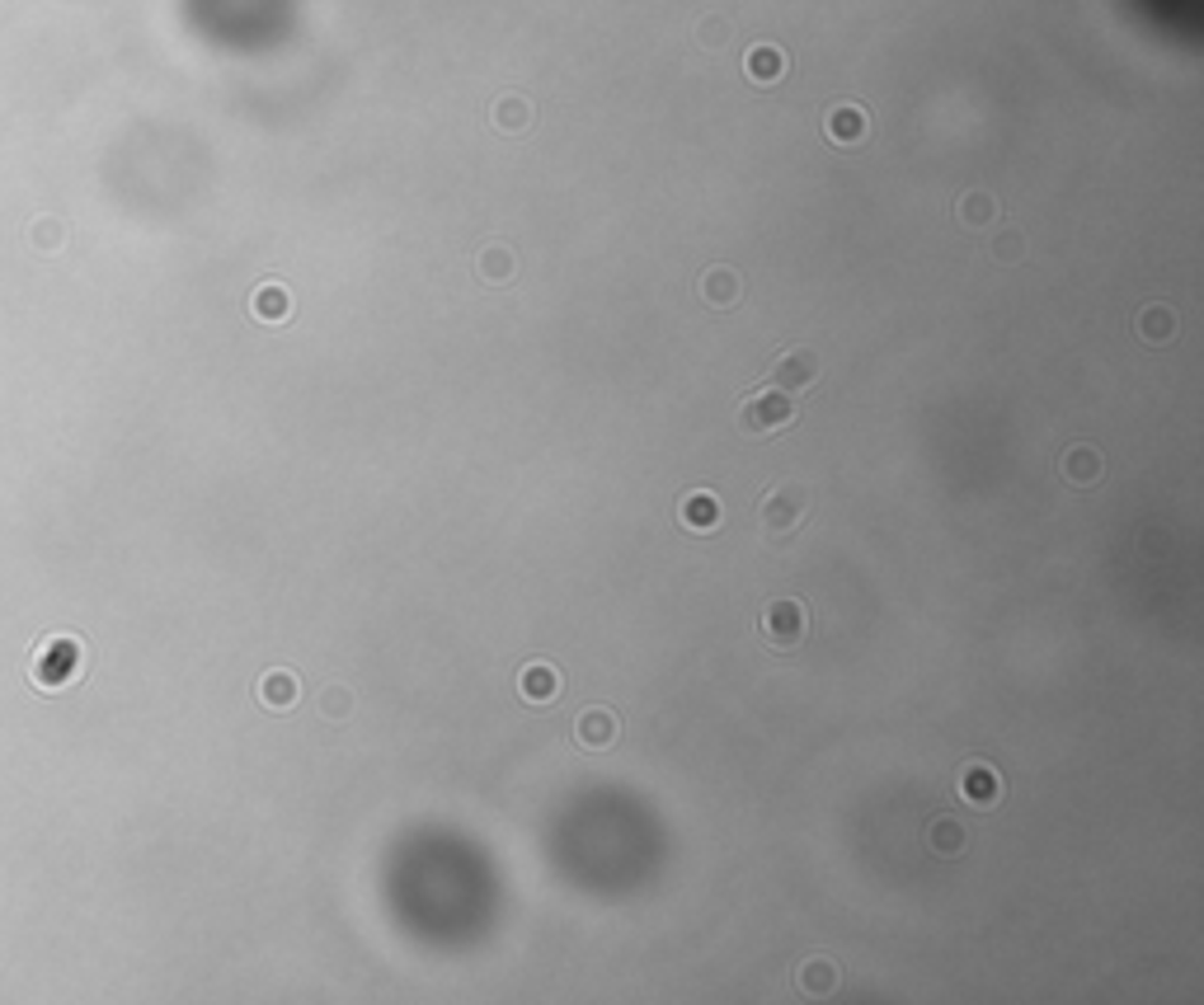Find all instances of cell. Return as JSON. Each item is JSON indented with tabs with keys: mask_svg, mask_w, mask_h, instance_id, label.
<instances>
[{
	"mask_svg": "<svg viewBox=\"0 0 1204 1005\" xmlns=\"http://www.w3.org/2000/svg\"><path fill=\"white\" fill-rule=\"evenodd\" d=\"M805 517H809V484H800V479H781V484H772L768 494H762L758 526L772 545L796 541Z\"/></svg>",
	"mask_w": 1204,
	"mask_h": 1005,
	"instance_id": "6da1fadb",
	"label": "cell"
},
{
	"mask_svg": "<svg viewBox=\"0 0 1204 1005\" xmlns=\"http://www.w3.org/2000/svg\"><path fill=\"white\" fill-rule=\"evenodd\" d=\"M80 667H86L80 639L62 635V639H43L39 644V653H33V663H29V676L39 681V691H67V686L80 676Z\"/></svg>",
	"mask_w": 1204,
	"mask_h": 1005,
	"instance_id": "7a4b0ae2",
	"label": "cell"
},
{
	"mask_svg": "<svg viewBox=\"0 0 1204 1005\" xmlns=\"http://www.w3.org/2000/svg\"><path fill=\"white\" fill-rule=\"evenodd\" d=\"M800 409H796V394L786 390H758L749 394V400L739 404V432H749V437H772V432L781 428H796Z\"/></svg>",
	"mask_w": 1204,
	"mask_h": 1005,
	"instance_id": "3957f363",
	"label": "cell"
},
{
	"mask_svg": "<svg viewBox=\"0 0 1204 1005\" xmlns=\"http://www.w3.org/2000/svg\"><path fill=\"white\" fill-rule=\"evenodd\" d=\"M758 635H762V644H768L772 653H796V648L805 644V635H809V611L800 606L796 597L768 601L762 616H758Z\"/></svg>",
	"mask_w": 1204,
	"mask_h": 1005,
	"instance_id": "277c9868",
	"label": "cell"
},
{
	"mask_svg": "<svg viewBox=\"0 0 1204 1005\" xmlns=\"http://www.w3.org/2000/svg\"><path fill=\"white\" fill-rule=\"evenodd\" d=\"M819 372H824V362H819L815 348H786V353H777V362L768 366V385H777V390H786V394H805L819 385Z\"/></svg>",
	"mask_w": 1204,
	"mask_h": 1005,
	"instance_id": "5b68a950",
	"label": "cell"
},
{
	"mask_svg": "<svg viewBox=\"0 0 1204 1005\" xmlns=\"http://www.w3.org/2000/svg\"><path fill=\"white\" fill-rule=\"evenodd\" d=\"M824 131L833 146H861V141L871 137V113H866L861 103H837V109H828Z\"/></svg>",
	"mask_w": 1204,
	"mask_h": 1005,
	"instance_id": "8992f818",
	"label": "cell"
},
{
	"mask_svg": "<svg viewBox=\"0 0 1204 1005\" xmlns=\"http://www.w3.org/2000/svg\"><path fill=\"white\" fill-rule=\"evenodd\" d=\"M617 733H621L617 714L603 710V704H588V710L574 719V742H579L584 751H603V747H612V742H617Z\"/></svg>",
	"mask_w": 1204,
	"mask_h": 1005,
	"instance_id": "52a82bcc",
	"label": "cell"
},
{
	"mask_svg": "<svg viewBox=\"0 0 1204 1005\" xmlns=\"http://www.w3.org/2000/svg\"><path fill=\"white\" fill-rule=\"evenodd\" d=\"M960 798H965L969 808H997V798H1002V785H997V770L984 766V761H969L965 770H960Z\"/></svg>",
	"mask_w": 1204,
	"mask_h": 1005,
	"instance_id": "ba28073f",
	"label": "cell"
},
{
	"mask_svg": "<svg viewBox=\"0 0 1204 1005\" xmlns=\"http://www.w3.org/2000/svg\"><path fill=\"white\" fill-rule=\"evenodd\" d=\"M490 122H494V131H503V137H522V131H532V122H537V109H532L527 94H499V99L490 103Z\"/></svg>",
	"mask_w": 1204,
	"mask_h": 1005,
	"instance_id": "9c48e42d",
	"label": "cell"
},
{
	"mask_svg": "<svg viewBox=\"0 0 1204 1005\" xmlns=\"http://www.w3.org/2000/svg\"><path fill=\"white\" fill-rule=\"evenodd\" d=\"M739 296H743V282H739V272H734V268L715 263V268L702 272V301H706V306L734 310V306H739Z\"/></svg>",
	"mask_w": 1204,
	"mask_h": 1005,
	"instance_id": "30bf717a",
	"label": "cell"
},
{
	"mask_svg": "<svg viewBox=\"0 0 1204 1005\" xmlns=\"http://www.w3.org/2000/svg\"><path fill=\"white\" fill-rule=\"evenodd\" d=\"M518 695L527 704H550L560 695V672L550 663H527L518 672Z\"/></svg>",
	"mask_w": 1204,
	"mask_h": 1005,
	"instance_id": "8fae6325",
	"label": "cell"
},
{
	"mask_svg": "<svg viewBox=\"0 0 1204 1005\" xmlns=\"http://www.w3.org/2000/svg\"><path fill=\"white\" fill-rule=\"evenodd\" d=\"M1101 451L1096 447H1068L1063 451V460H1059V475L1068 479L1072 488H1091L1101 479Z\"/></svg>",
	"mask_w": 1204,
	"mask_h": 1005,
	"instance_id": "7c38bea8",
	"label": "cell"
},
{
	"mask_svg": "<svg viewBox=\"0 0 1204 1005\" xmlns=\"http://www.w3.org/2000/svg\"><path fill=\"white\" fill-rule=\"evenodd\" d=\"M259 700H264L268 710H292V704L302 700V681H297L287 667H274V672L259 676Z\"/></svg>",
	"mask_w": 1204,
	"mask_h": 1005,
	"instance_id": "4fadbf2b",
	"label": "cell"
},
{
	"mask_svg": "<svg viewBox=\"0 0 1204 1005\" xmlns=\"http://www.w3.org/2000/svg\"><path fill=\"white\" fill-rule=\"evenodd\" d=\"M678 522H683L687 531H711V526H721V498L706 494V488L687 494L683 507H678Z\"/></svg>",
	"mask_w": 1204,
	"mask_h": 1005,
	"instance_id": "5bb4252c",
	"label": "cell"
},
{
	"mask_svg": "<svg viewBox=\"0 0 1204 1005\" xmlns=\"http://www.w3.org/2000/svg\"><path fill=\"white\" fill-rule=\"evenodd\" d=\"M743 71H749L753 85H777L781 75H786V56H781V47L758 43L749 56H743Z\"/></svg>",
	"mask_w": 1204,
	"mask_h": 1005,
	"instance_id": "9a60e30c",
	"label": "cell"
},
{
	"mask_svg": "<svg viewBox=\"0 0 1204 1005\" xmlns=\"http://www.w3.org/2000/svg\"><path fill=\"white\" fill-rule=\"evenodd\" d=\"M796 986L805 996H828L837 991V963H828V958H805V963L796 967Z\"/></svg>",
	"mask_w": 1204,
	"mask_h": 1005,
	"instance_id": "2e32d148",
	"label": "cell"
},
{
	"mask_svg": "<svg viewBox=\"0 0 1204 1005\" xmlns=\"http://www.w3.org/2000/svg\"><path fill=\"white\" fill-rule=\"evenodd\" d=\"M287 310H292V301H287V291L278 287V282H268V287H259L255 296H250V315L264 319V325H283Z\"/></svg>",
	"mask_w": 1204,
	"mask_h": 1005,
	"instance_id": "e0dca14e",
	"label": "cell"
},
{
	"mask_svg": "<svg viewBox=\"0 0 1204 1005\" xmlns=\"http://www.w3.org/2000/svg\"><path fill=\"white\" fill-rule=\"evenodd\" d=\"M1134 334L1143 338L1148 348H1157V343H1166V338L1176 334V315L1166 306H1143V315H1138V325H1134Z\"/></svg>",
	"mask_w": 1204,
	"mask_h": 1005,
	"instance_id": "ac0fdd59",
	"label": "cell"
},
{
	"mask_svg": "<svg viewBox=\"0 0 1204 1005\" xmlns=\"http://www.w3.org/2000/svg\"><path fill=\"white\" fill-rule=\"evenodd\" d=\"M513 268H518V259H513L509 244H490V249H480V259H475V272H480L485 282H494V287L509 282Z\"/></svg>",
	"mask_w": 1204,
	"mask_h": 1005,
	"instance_id": "d6986e66",
	"label": "cell"
},
{
	"mask_svg": "<svg viewBox=\"0 0 1204 1005\" xmlns=\"http://www.w3.org/2000/svg\"><path fill=\"white\" fill-rule=\"evenodd\" d=\"M927 845L937 855H960L965 851V827H960L955 817H937V822L927 827Z\"/></svg>",
	"mask_w": 1204,
	"mask_h": 1005,
	"instance_id": "ffe728a7",
	"label": "cell"
},
{
	"mask_svg": "<svg viewBox=\"0 0 1204 1005\" xmlns=\"http://www.w3.org/2000/svg\"><path fill=\"white\" fill-rule=\"evenodd\" d=\"M997 216V197L993 193H965L960 197V221L965 225H988Z\"/></svg>",
	"mask_w": 1204,
	"mask_h": 1005,
	"instance_id": "44dd1931",
	"label": "cell"
},
{
	"mask_svg": "<svg viewBox=\"0 0 1204 1005\" xmlns=\"http://www.w3.org/2000/svg\"><path fill=\"white\" fill-rule=\"evenodd\" d=\"M349 710H353V695L344 691V686H330V691L321 695V714H325V719H344Z\"/></svg>",
	"mask_w": 1204,
	"mask_h": 1005,
	"instance_id": "7402d4cb",
	"label": "cell"
},
{
	"mask_svg": "<svg viewBox=\"0 0 1204 1005\" xmlns=\"http://www.w3.org/2000/svg\"><path fill=\"white\" fill-rule=\"evenodd\" d=\"M697 38H702V47H725L730 43V24L725 19H702V28H697Z\"/></svg>",
	"mask_w": 1204,
	"mask_h": 1005,
	"instance_id": "603a6c76",
	"label": "cell"
},
{
	"mask_svg": "<svg viewBox=\"0 0 1204 1005\" xmlns=\"http://www.w3.org/2000/svg\"><path fill=\"white\" fill-rule=\"evenodd\" d=\"M993 254H997V259H1002V263H1012V259H1021V254H1025V240H1021V235H1016V231H1007V235H997Z\"/></svg>",
	"mask_w": 1204,
	"mask_h": 1005,
	"instance_id": "cb8c5ba5",
	"label": "cell"
},
{
	"mask_svg": "<svg viewBox=\"0 0 1204 1005\" xmlns=\"http://www.w3.org/2000/svg\"><path fill=\"white\" fill-rule=\"evenodd\" d=\"M33 235H39V249H57V244H62V225L57 221H39V225H33Z\"/></svg>",
	"mask_w": 1204,
	"mask_h": 1005,
	"instance_id": "d4e9b609",
	"label": "cell"
}]
</instances>
